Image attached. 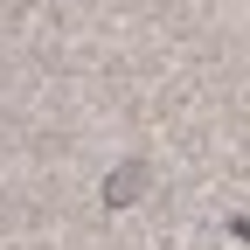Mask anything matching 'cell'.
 I'll list each match as a JSON object with an SVG mask.
<instances>
[{
    "instance_id": "6da1fadb",
    "label": "cell",
    "mask_w": 250,
    "mask_h": 250,
    "mask_svg": "<svg viewBox=\"0 0 250 250\" xmlns=\"http://www.w3.org/2000/svg\"><path fill=\"white\" fill-rule=\"evenodd\" d=\"M146 181V167L132 160V167H118V181H104V202H132V188Z\"/></svg>"
}]
</instances>
